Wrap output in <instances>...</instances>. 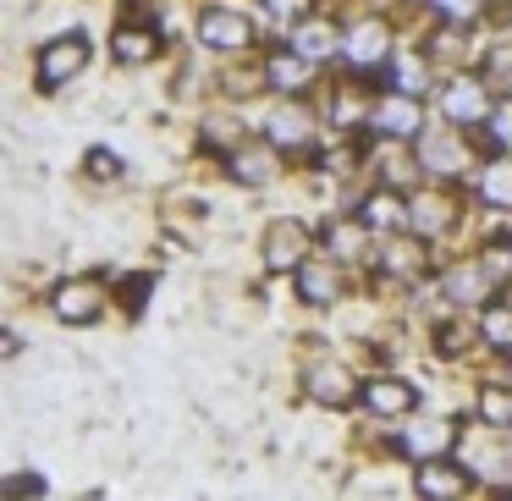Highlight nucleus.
<instances>
[{
	"mask_svg": "<svg viewBox=\"0 0 512 501\" xmlns=\"http://www.w3.org/2000/svg\"><path fill=\"white\" fill-rule=\"evenodd\" d=\"M83 61H89V45H83L78 34L56 39V45H45V56H39V83L56 89V83H67L72 72H83Z\"/></svg>",
	"mask_w": 512,
	"mask_h": 501,
	"instance_id": "obj_1",
	"label": "nucleus"
},
{
	"mask_svg": "<svg viewBox=\"0 0 512 501\" xmlns=\"http://www.w3.org/2000/svg\"><path fill=\"white\" fill-rule=\"evenodd\" d=\"M105 309V292L94 287V281H67V287L56 292V314L67 325H94Z\"/></svg>",
	"mask_w": 512,
	"mask_h": 501,
	"instance_id": "obj_2",
	"label": "nucleus"
},
{
	"mask_svg": "<svg viewBox=\"0 0 512 501\" xmlns=\"http://www.w3.org/2000/svg\"><path fill=\"white\" fill-rule=\"evenodd\" d=\"M468 490V474L457 463H441V457H424L419 468V496L424 501H463Z\"/></svg>",
	"mask_w": 512,
	"mask_h": 501,
	"instance_id": "obj_3",
	"label": "nucleus"
},
{
	"mask_svg": "<svg viewBox=\"0 0 512 501\" xmlns=\"http://www.w3.org/2000/svg\"><path fill=\"white\" fill-rule=\"evenodd\" d=\"M248 17H237V12H204L199 17V39L204 45H221V50H237V45H248Z\"/></svg>",
	"mask_w": 512,
	"mask_h": 501,
	"instance_id": "obj_4",
	"label": "nucleus"
},
{
	"mask_svg": "<svg viewBox=\"0 0 512 501\" xmlns=\"http://www.w3.org/2000/svg\"><path fill=\"white\" fill-rule=\"evenodd\" d=\"M303 248H309V237H303V226L298 221H281V226H270V243H265V259H270V270H292L303 259Z\"/></svg>",
	"mask_w": 512,
	"mask_h": 501,
	"instance_id": "obj_5",
	"label": "nucleus"
},
{
	"mask_svg": "<svg viewBox=\"0 0 512 501\" xmlns=\"http://www.w3.org/2000/svg\"><path fill=\"white\" fill-rule=\"evenodd\" d=\"M446 446H452V419L430 413V419H413L408 424V452L413 457H441Z\"/></svg>",
	"mask_w": 512,
	"mask_h": 501,
	"instance_id": "obj_6",
	"label": "nucleus"
},
{
	"mask_svg": "<svg viewBox=\"0 0 512 501\" xmlns=\"http://www.w3.org/2000/svg\"><path fill=\"white\" fill-rule=\"evenodd\" d=\"M364 402L380 419H402V413H413V386L408 380H375V386H364Z\"/></svg>",
	"mask_w": 512,
	"mask_h": 501,
	"instance_id": "obj_7",
	"label": "nucleus"
},
{
	"mask_svg": "<svg viewBox=\"0 0 512 501\" xmlns=\"http://www.w3.org/2000/svg\"><path fill=\"white\" fill-rule=\"evenodd\" d=\"M446 122H479L485 116V89H479L474 78H457L452 89H446Z\"/></svg>",
	"mask_w": 512,
	"mask_h": 501,
	"instance_id": "obj_8",
	"label": "nucleus"
},
{
	"mask_svg": "<svg viewBox=\"0 0 512 501\" xmlns=\"http://www.w3.org/2000/svg\"><path fill=\"white\" fill-rule=\"evenodd\" d=\"M309 391H314V402H325V408H342V402L353 397V380H347V369L320 364V369H309Z\"/></svg>",
	"mask_w": 512,
	"mask_h": 501,
	"instance_id": "obj_9",
	"label": "nucleus"
},
{
	"mask_svg": "<svg viewBox=\"0 0 512 501\" xmlns=\"http://www.w3.org/2000/svg\"><path fill=\"white\" fill-rule=\"evenodd\" d=\"M347 56H353L358 67L380 61V56H386V28H380V23H358L353 34H347Z\"/></svg>",
	"mask_w": 512,
	"mask_h": 501,
	"instance_id": "obj_10",
	"label": "nucleus"
},
{
	"mask_svg": "<svg viewBox=\"0 0 512 501\" xmlns=\"http://www.w3.org/2000/svg\"><path fill=\"white\" fill-rule=\"evenodd\" d=\"M111 50H116L122 61H133V67H138V61H149V56L160 50V39L144 34V28H116V34H111Z\"/></svg>",
	"mask_w": 512,
	"mask_h": 501,
	"instance_id": "obj_11",
	"label": "nucleus"
},
{
	"mask_svg": "<svg viewBox=\"0 0 512 501\" xmlns=\"http://www.w3.org/2000/svg\"><path fill=\"white\" fill-rule=\"evenodd\" d=\"M309 72H314V61L303 56V50H292V56H276V61H270V78H276L281 89H303V83H309Z\"/></svg>",
	"mask_w": 512,
	"mask_h": 501,
	"instance_id": "obj_12",
	"label": "nucleus"
},
{
	"mask_svg": "<svg viewBox=\"0 0 512 501\" xmlns=\"http://www.w3.org/2000/svg\"><path fill=\"white\" fill-rule=\"evenodd\" d=\"M270 138H276V144H309V116H303L298 105H292V111H276L270 116Z\"/></svg>",
	"mask_w": 512,
	"mask_h": 501,
	"instance_id": "obj_13",
	"label": "nucleus"
},
{
	"mask_svg": "<svg viewBox=\"0 0 512 501\" xmlns=\"http://www.w3.org/2000/svg\"><path fill=\"white\" fill-rule=\"evenodd\" d=\"M479 413H485V424H496V430H512V391L485 386L479 391Z\"/></svg>",
	"mask_w": 512,
	"mask_h": 501,
	"instance_id": "obj_14",
	"label": "nucleus"
},
{
	"mask_svg": "<svg viewBox=\"0 0 512 501\" xmlns=\"http://www.w3.org/2000/svg\"><path fill=\"white\" fill-rule=\"evenodd\" d=\"M232 171L243 182H270V177H276V155H270V149H248V155L232 160Z\"/></svg>",
	"mask_w": 512,
	"mask_h": 501,
	"instance_id": "obj_15",
	"label": "nucleus"
},
{
	"mask_svg": "<svg viewBox=\"0 0 512 501\" xmlns=\"http://www.w3.org/2000/svg\"><path fill=\"white\" fill-rule=\"evenodd\" d=\"M479 193H485L490 204H512V160H496V166L479 177Z\"/></svg>",
	"mask_w": 512,
	"mask_h": 501,
	"instance_id": "obj_16",
	"label": "nucleus"
},
{
	"mask_svg": "<svg viewBox=\"0 0 512 501\" xmlns=\"http://www.w3.org/2000/svg\"><path fill=\"white\" fill-rule=\"evenodd\" d=\"M424 166H430V171H457V166H463V155H457V144L446 133H435V138H424Z\"/></svg>",
	"mask_w": 512,
	"mask_h": 501,
	"instance_id": "obj_17",
	"label": "nucleus"
},
{
	"mask_svg": "<svg viewBox=\"0 0 512 501\" xmlns=\"http://www.w3.org/2000/svg\"><path fill=\"white\" fill-rule=\"evenodd\" d=\"M375 122L386 127V133H413V127H419V111H413L408 100H386L375 111Z\"/></svg>",
	"mask_w": 512,
	"mask_h": 501,
	"instance_id": "obj_18",
	"label": "nucleus"
},
{
	"mask_svg": "<svg viewBox=\"0 0 512 501\" xmlns=\"http://www.w3.org/2000/svg\"><path fill=\"white\" fill-rule=\"evenodd\" d=\"M292 45H298L303 50V56H325V50H336V34H331V28H325V23H303L298 28V34H292Z\"/></svg>",
	"mask_w": 512,
	"mask_h": 501,
	"instance_id": "obj_19",
	"label": "nucleus"
},
{
	"mask_svg": "<svg viewBox=\"0 0 512 501\" xmlns=\"http://www.w3.org/2000/svg\"><path fill=\"white\" fill-rule=\"evenodd\" d=\"M331 292H336V281H331V270H325V265L303 270V298H309V303H325Z\"/></svg>",
	"mask_w": 512,
	"mask_h": 501,
	"instance_id": "obj_20",
	"label": "nucleus"
},
{
	"mask_svg": "<svg viewBox=\"0 0 512 501\" xmlns=\"http://www.w3.org/2000/svg\"><path fill=\"white\" fill-rule=\"evenodd\" d=\"M485 342L512 347V309H490V314H485Z\"/></svg>",
	"mask_w": 512,
	"mask_h": 501,
	"instance_id": "obj_21",
	"label": "nucleus"
},
{
	"mask_svg": "<svg viewBox=\"0 0 512 501\" xmlns=\"http://www.w3.org/2000/svg\"><path fill=\"white\" fill-rule=\"evenodd\" d=\"M364 221H369V226H402V204L369 199V204H364Z\"/></svg>",
	"mask_w": 512,
	"mask_h": 501,
	"instance_id": "obj_22",
	"label": "nucleus"
},
{
	"mask_svg": "<svg viewBox=\"0 0 512 501\" xmlns=\"http://www.w3.org/2000/svg\"><path fill=\"white\" fill-rule=\"evenodd\" d=\"M413 221H419L424 232H441V226H446V204H435V199H419V204H413Z\"/></svg>",
	"mask_w": 512,
	"mask_h": 501,
	"instance_id": "obj_23",
	"label": "nucleus"
},
{
	"mask_svg": "<svg viewBox=\"0 0 512 501\" xmlns=\"http://www.w3.org/2000/svg\"><path fill=\"white\" fill-rule=\"evenodd\" d=\"M331 248H336L342 259H353L358 248H364V232H358V226H336V232H331Z\"/></svg>",
	"mask_w": 512,
	"mask_h": 501,
	"instance_id": "obj_24",
	"label": "nucleus"
},
{
	"mask_svg": "<svg viewBox=\"0 0 512 501\" xmlns=\"http://www.w3.org/2000/svg\"><path fill=\"white\" fill-rule=\"evenodd\" d=\"M452 298H485V281H479L474 270H457V276H452Z\"/></svg>",
	"mask_w": 512,
	"mask_h": 501,
	"instance_id": "obj_25",
	"label": "nucleus"
},
{
	"mask_svg": "<svg viewBox=\"0 0 512 501\" xmlns=\"http://www.w3.org/2000/svg\"><path fill=\"white\" fill-rule=\"evenodd\" d=\"M435 6H441V12H452V17H463V23L479 12V0H435Z\"/></svg>",
	"mask_w": 512,
	"mask_h": 501,
	"instance_id": "obj_26",
	"label": "nucleus"
},
{
	"mask_svg": "<svg viewBox=\"0 0 512 501\" xmlns=\"http://www.w3.org/2000/svg\"><path fill=\"white\" fill-rule=\"evenodd\" d=\"M496 138H501V144H512V105H501V111H496Z\"/></svg>",
	"mask_w": 512,
	"mask_h": 501,
	"instance_id": "obj_27",
	"label": "nucleus"
},
{
	"mask_svg": "<svg viewBox=\"0 0 512 501\" xmlns=\"http://www.w3.org/2000/svg\"><path fill=\"white\" fill-rule=\"evenodd\" d=\"M270 6H276V12H281V17H287V12H292V17H298V12H303V0H270Z\"/></svg>",
	"mask_w": 512,
	"mask_h": 501,
	"instance_id": "obj_28",
	"label": "nucleus"
}]
</instances>
